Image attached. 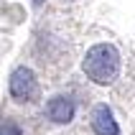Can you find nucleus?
<instances>
[{
    "label": "nucleus",
    "instance_id": "obj_1",
    "mask_svg": "<svg viewBox=\"0 0 135 135\" xmlns=\"http://www.w3.org/2000/svg\"><path fill=\"white\" fill-rule=\"evenodd\" d=\"M82 66L94 84H112L120 74V54L112 44H97L87 51Z\"/></svg>",
    "mask_w": 135,
    "mask_h": 135
},
{
    "label": "nucleus",
    "instance_id": "obj_2",
    "mask_svg": "<svg viewBox=\"0 0 135 135\" xmlns=\"http://www.w3.org/2000/svg\"><path fill=\"white\" fill-rule=\"evenodd\" d=\"M8 89H10V97L15 102H36L38 99V79H36V74L31 69L18 66L10 74Z\"/></svg>",
    "mask_w": 135,
    "mask_h": 135
},
{
    "label": "nucleus",
    "instance_id": "obj_3",
    "mask_svg": "<svg viewBox=\"0 0 135 135\" xmlns=\"http://www.w3.org/2000/svg\"><path fill=\"white\" fill-rule=\"evenodd\" d=\"M46 117L51 122H56V125H66V122H71V117H74V102L69 97H51L49 102H46Z\"/></svg>",
    "mask_w": 135,
    "mask_h": 135
},
{
    "label": "nucleus",
    "instance_id": "obj_4",
    "mask_svg": "<svg viewBox=\"0 0 135 135\" xmlns=\"http://www.w3.org/2000/svg\"><path fill=\"white\" fill-rule=\"evenodd\" d=\"M92 130L97 135H120V128L112 117V110L107 105H97L92 112Z\"/></svg>",
    "mask_w": 135,
    "mask_h": 135
},
{
    "label": "nucleus",
    "instance_id": "obj_5",
    "mask_svg": "<svg viewBox=\"0 0 135 135\" xmlns=\"http://www.w3.org/2000/svg\"><path fill=\"white\" fill-rule=\"evenodd\" d=\"M3 135H23V133L13 120H3Z\"/></svg>",
    "mask_w": 135,
    "mask_h": 135
},
{
    "label": "nucleus",
    "instance_id": "obj_6",
    "mask_svg": "<svg viewBox=\"0 0 135 135\" xmlns=\"http://www.w3.org/2000/svg\"><path fill=\"white\" fill-rule=\"evenodd\" d=\"M41 3H44V0H33V5H41Z\"/></svg>",
    "mask_w": 135,
    "mask_h": 135
}]
</instances>
